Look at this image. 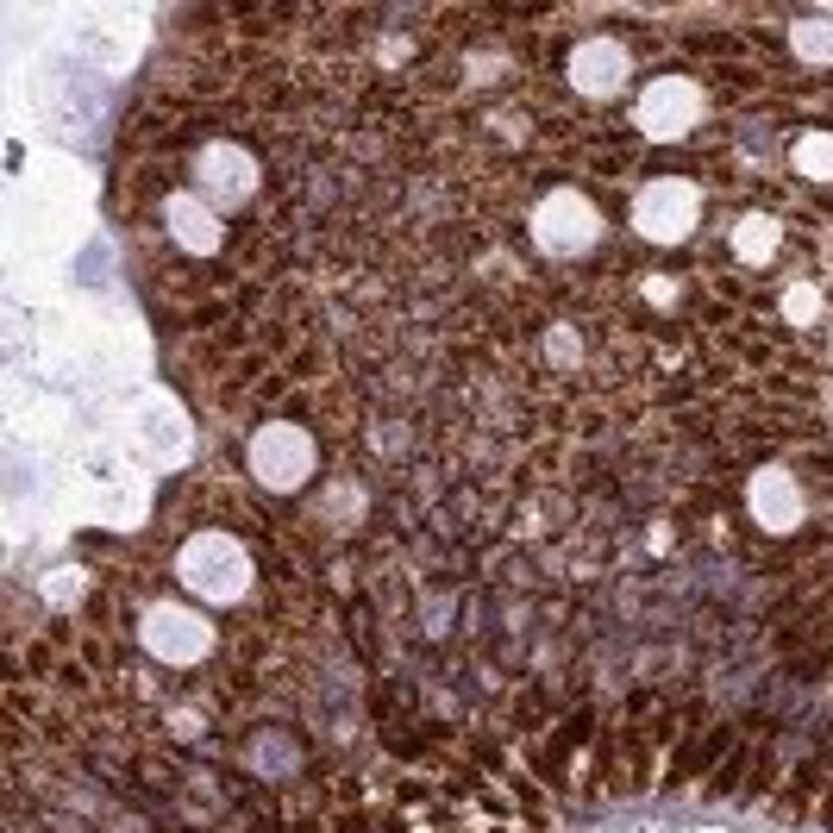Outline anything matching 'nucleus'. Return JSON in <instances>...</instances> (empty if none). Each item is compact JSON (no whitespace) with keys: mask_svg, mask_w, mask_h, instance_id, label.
Listing matches in <instances>:
<instances>
[{"mask_svg":"<svg viewBox=\"0 0 833 833\" xmlns=\"http://www.w3.org/2000/svg\"><path fill=\"white\" fill-rule=\"evenodd\" d=\"M533 226V245L558 264H595L602 257V232H608V213L602 201H589L583 188H545L527 213Z\"/></svg>","mask_w":833,"mask_h":833,"instance_id":"2","label":"nucleus"},{"mask_svg":"<svg viewBox=\"0 0 833 833\" xmlns=\"http://www.w3.org/2000/svg\"><path fill=\"white\" fill-rule=\"evenodd\" d=\"M188 182L201 188V201L220 213V220H232V213L245 220V213L257 207V195L270 188V170H264V157H257L251 145H238V138H207Z\"/></svg>","mask_w":833,"mask_h":833,"instance_id":"3","label":"nucleus"},{"mask_svg":"<svg viewBox=\"0 0 833 833\" xmlns=\"http://www.w3.org/2000/svg\"><path fill=\"white\" fill-rule=\"evenodd\" d=\"M138 646L157 664H201L213 652V627L201 614H188L182 602H151L138 614Z\"/></svg>","mask_w":833,"mask_h":833,"instance_id":"8","label":"nucleus"},{"mask_svg":"<svg viewBox=\"0 0 833 833\" xmlns=\"http://www.w3.org/2000/svg\"><path fill=\"white\" fill-rule=\"evenodd\" d=\"M790 163L802 182H827L833 188V126H808L790 138Z\"/></svg>","mask_w":833,"mask_h":833,"instance_id":"11","label":"nucleus"},{"mask_svg":"<svg viewBox=\"0 0 833 833\" xmlns=\"http://www.w3.org/2000/svg\"><path fill=\"white\" fill-rule=\"evenodd\" d=\"M746 514L758 520L765 533H790V527H802V514H808V489H802V476L790 470V464H758L752 476H746Z\"/></svg>","mask_w":833,"mask_h":833,"instance_id":"9","label":"nucleus"},{"mask_svg":"<svg viewBox=\"0 0 833 833\" xmlns=\"http://www.w3.org/2000/svg\"><path fill=\"white\" fill-rule=\"evenodd\" d=\"M702 82H689V76H652L646 94H639V107H633V132L646 138V145H677V138H689L702 126Z\"/></svg>","mask_w":833,"mask_h":833,"instance_id":"6","label":"nucleus"},{"mask_svg":"<svg viewBox=\"0 0 833 833\" xmlns=\"http://www.w3.org/2000/svg\"><path fill=\"white\" fill-rule=\"evenodd\" d=\"M702 220V188L689 176H652L627 207V226L646 238V245H683Z\"/></svg>","mask_w":833,"mask_h":833,"instance_id":"5","label":"nucleus"},{"mask_svg":"<svg viewBox=\"0 0 833 833\" xmlns=\"http://www.w3.org/2000/svg\"><path fill=\"white\" fill-rule=\"evenodd\" d=\"M176 577L195 595H207V602H220V608H238L245 595L264 589L257 583V552L245 539L220 533V527H201L176 545Z\"/></svg>","mask_w":833,"mask_h":833,"instance_id":"1","label":"nucleus"},{"mask_svg":"<svg viewBox=\"0 0 833 833\" xmlns=\"http://www.w3.org/2000/svg\"><path fill=\"white\" fill-rule=\"evenodd\" d=\"M777 320L783 326H815L821 320V289L815 282H790V289L777 295Z\"/></svg>","mask_w":833,"mask_h":833,"instance_id":"12","label":"nucleus"},{"mask_svg":"<svg viewBox=\"0 0 833 833\" xmlns=\"http://www.w3.org/2000/svg\"><path fill=\"white\" fill-rule=\"evenodd\" d=\"M633 76V51H627V38H583V44H570L564 51V88L577 94V101H608V94H621Z\"/></svg>","mask_w":833,"mask_h":833,"instance_id":"7","label":"nucleus"},{"mask_svg":"<svg viewBox=\"0 0 833 833\" xmlns=\"http://www.w3.org/2000/svg\"><path fill=\"white\" fill-rule=\"evenodd\" d=\"M320 451H326V445L307 433L301 420H264V426H257V439H251V483L289 495V489H301V483H314Z\"/></svg>","mask_w":833,"mask_h":833,"instance_id":"4","label":"nucleus"},{"mask_svg":"<svg viewBox=\"0 0 833 833\" xmlns=\"http://www.w3.org/2000/svg\"><path fill=\"white\" fill-rule=\"evenodd\" d=\"M783 238H790V226H783L777 213H746V220H733L727 251H733V264H740V270H771L777 251H783Z\"/></svg>","mask_w":833,"mask_h":833,"instance_id":"10","label":"nucleus"}]
</instances>
